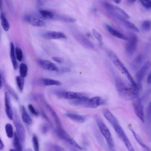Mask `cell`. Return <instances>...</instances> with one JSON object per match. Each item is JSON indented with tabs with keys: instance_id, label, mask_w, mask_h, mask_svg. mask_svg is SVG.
I'll list each match as a JSON object with an SVG mask.
<instances>
[{
	"instance_id": "603a6c76",
	"label": "cell",
	"mask_w": 151,
	"mask_h": 151,
	"mask_svg": "<svg viewBox=\"0 0 151 151\" xmlns=\"http://www.w3.org/2000/svg\"><path fill=\"white\" fill-rule=\"evenodd\" d=\"M130 129L132 133L136 140L144 149L145 151H150L149 147L144 143L140 137L134 131L132 128L130 127Z\"/></svg>"
},
{
	"instance_id": "5b68a950",
	"label": "cell",
	"mask_w": 151,
	"mask_h": 151,
	"mask_svg": "<svg viewBox=\"0 0 151 151\" xmlns=\"http://www.w3.org/2000/svg\"><path fill=\"white\" fill-rule=\"evenodd\" d=\"M125 47L126 52L128 56L132 57L134 55L136 52L138 38L136 35L131 33L129 35Z\"/></svg>"
},
{
	"instance_id": "ba28073f",
	"label": "cell",
	"mask_w": 151,
	"mask_h": 151,
	"mask_svg": "<svg viewBox=\"0 0 151 151\" xmlns=\"http://www.w3.org/2000/svg\"><path fill=\"white\" fill-rule=\"evenodd\" d=\"M53 92L56 96L59 98L69 99H80L86 96L83 94L71 91L55 90L53 91Z\"/></svg>"
},
{
	"instance_id": "bcb514c9",
	"label": "cell",
	"mask_w": 151,
	"mask_h": 151,
	"mask_svg": "<svg viewBox=\"0 0 151 151\" xmlns=\"http://www.w3.org/2000/svg\"><path fill=\"white\" fill-rule=\"evenodd\" d=\"M44 1L41 0H38L37 1V5H42L43 4Z\"/></svg>"
},
{
	"instance_id": "5bb4252c",
	"label": "cell",
	"mask_w": 151,
	"mask_h": 151,
	"mask_svg": "<svg viewBox=\"0 0 151 151\" xmlns=\"http://www.w3.org/2000/svg\"><path fill=\"white\" fill-rule=\"evenodd\" d=\"M5 111L7 116L11 120L13 119V113L12 109L11 100L8 93L6 92L4 95Z\"/></svg>"
},
{
	"instance_id": "e575fe53",
	"label": "cell",
	"mask_w": 151,
	"mask_h": 151,
	"mask_svg": "<svg viewBox=\"0 0 151 151\" xmlns=\"http://www.w3.org/2000/svg\"><path fill=\"white\" fill-rule=\"evenodd\" d=\"M15 54L17 59L19 61H22L23 56L22 50L19 47H17L15 49Z\"/></svg>"
},
{
	"instance_id": "277c9868",
	"label": "cell",
	"mask_w": 151,
	"mask_h": 151,
	"mask_svg": "<svg viewBox=\"0 0 151 151\" xmlns=\"http://www.w3.org/2000/svg\"><path fill=\"white\" fill-rule=\"evenodd\" d=\"M103 4L109 12L121 20H126L130 18L128 14L119 7L106 2H104Z\"/></svg>"
},
{
	"instance_id": "60d3db41",
	"label": "cell",
	"mask_w": 151,
	"mask_h": 151,
	"mask_svg": "<svg viewBox=\"0 0 151 151\" xmlns=\"http://www.w3.org/2000/svg\"><path fill=\"white\" fill-rule=\"evenodd\" d=\"M53 147L55 151H67L64 148L57 145H54Z\"/></svg>"
},
{
	"instance_id": "816d5d0a",
	"label": "cell",
	"mask_w": 151,
	"mask_h": 151,
	"mask_svg": "<svg viewBox=\"0 0 151 151\" xmlns=\"http://www.w3.org/2000/svg\"><path fill=\"white\" fill-rule=\"evenodd\" d=\"M71 151H78L74 147H72L71 148Z\"/></svg>"
},
{
	"instance_id": "8fae6325",
	"label": "cell",
	"mask_w": 151,
	"mask_h": 151,
	"mask_svg": "<svg viewBox=\"0 0 151 151\" xmlns=\"http://www.w3.org/2000/svg\"><path fill=\"white\" fill-rule=\"evenodd\" d=\"M22 19L25 22L34 26L41 27L45 25L43 21L31 15H25L23 17Z\"/></svg>"
},
{
	"instance_id": "f546056e",
	"label": "cell",
	"mask_w": 151,
	"mask_h": 151,
	"mask_svg": "<svg viewBox=\"0 0 151 151\" xmlns=\"http://www.w3.org/2000/svg\"><path fill=\"white\" fill-rule=\"evenodd\" d=\"M40 13L41 15L44 18L48 19H54V13L50 11L45 10H41Z\"/></svg>"
},
{
	"instance_id": "484cf974",
	"label": "cell",
	"mask_w": 151,
	"mask_h": 151,
	"mask_svg": "<svg viewBox=\"0 0 151 151\" xmlns=\"http://www.w3.org/2000/svg\"><path fill=\"white\" fill-rule=\"evenodd\" d=\"M54 19L55 18L64 22L73 23L76 21V20L73 18L64 15H61L54 14Z\"/></svg>"
},
{
	"instance_id": "74e56055",
	"label": "cell",
	"mask_w": 151,
	"mask_h": 151,
	"mask_svg": "<svg viewBox=\"0 0 151 151\" xmlns=\"http://www.w3.org/2000/svg\"><path fill=\"white\" fill-rule=\"evenodd\" d=\"M141 4L145 8L150 9L151 7V1L150 0H141L139 1Z\"/></svg>"
},
{
	"instance_id": "ab89813d",
	"label": "cell",
	"mask_w": 151,
	"mask_h": 151,
	"mask_svg": "<svg viewBox=\"0 0 151 151\" xmlns=\"http://www.w3.org/2000/svg\"><path fill=\"white\" fill-rule=\"evenodd\" d=\"M49 127L48 125L46 123L43 124L41 127V131L43 134L47 133L49 130Z\"/></svg>"
},
{
	"instance_id": "f1b7e54d",
	"label": "cell",
	"mask_w": 151,
	"mask_h": 151,
	"mask_svg": "<svg viewBox=\"0 0 151 151\" xmlns=\"http://www.w3.org/2000/svg\"><path fill=\"white\" fill-rule=\"evenodd\" d=\"M122 21L127 27L135 32H139V30L131 22L126 20H124Z\"/></svg>"
},
{
	"instance_id": "7a4b0ae2",
	"label": "cell",
	"mask_w": 151,
	"mask_h": 151,
	"mask_svg": "<svg viewBox=\"0 0 151 151\" xmlns=\"http://www.w3.org/2000/svg\"><path fill=\"white\" fill-rule=\"evenodd\" d=\"M108 54L114 65L127 77L130 82V84L134 87H137V83L126 68L119 59L116 54L114 52L110 51L108 52Z\"/></svg>"
},
{
	"instance_id": "83f0119b",
	"label": "cell",
	"mask_w": 151,
	"mask_h": 151,
	"mask_svg": "<svg viewBox=\"0 0 151 151\" xmlns=\"http://www.w3.org/2000/svg\"><path fill=\"white\" fill-rule=\"evenodd\" d=\"M19 71L20 76L24 78L27 74L28 67L27 65L24 63H21L19 66Z\"/></svg>"
},
{
	"instance_id": "3957f363",
	"label": "cell",
	"mask_w": 151,
	"mask_h": 151,
	"mask_svg": "<svg viewBox=\"0 0 151 151\" xmlns=\"http://www.w3.org/2000/svg\"><path fill=\"white\" fill-rule=\"evenodd\" d=\"M96 123L102 134L105 138L109 147L113 149L114 146V141L109 129L101 118L99 115L95 116Z\"/></svg>"
},
{
	"instance_id": "30bf717a",
	"label": "cell",
	"mask_w": 151,
	"mask_h": 151,
	"mask_svg": "<svg viewBox=\"0 0 151 151\" xmlns=\"http://www.w3.org/2000/svg\"><path fill=\"white\" fill-rule=\"evenodd\" d=\"M151 66L149 61L146 62L138 71L135 75V78L137 85L142 87V82Z\"/></svg>"
},
{
	"instance_id": "b9f144b4",
	"label": "cell",
	"mask_w": 151,
	"mask_h": 151,
	"mask_svg": "<svg viewBox=\"0 0 151 151\" xmlns=\"http://www.w3.org/2000/svg\"><path fill=\"white\" fill-rule=\"evenodd\" d=\"M52 58L54 61L59 63H63V61L62 59L57 57H53Z\"/></svg>"
},
{
	"instance_id": "ac0fdd59",
	"label": "cell",
	"mask_w": 151,
	"mask_h": 151,
	"mask_svg": "<svg viewBox=\"0 0 151 151\" xmlns=\"http://www.w3.org/2000/svg\"><path fill=\"white\" fill-rule=\"evenodd\" d=\"M76 38L82 45L87 48H93L94 45L92 42L83 35L81 34L76 35Z\"/></svg>"
},
{
	"instance_id": "d4e9b609",
	"label": "cell",
	"mask_w": 151,
	"mask_h": 151,
	"mask_svg": "<svg viewBox=\"0 0 151 151\" xmlns=\"http://www.w3.org/2000/svg\"><path fill=\"white\" fill-rule=\"evenodd\" d=\"M143 58V56L142 55L139 54L137 55L131 65L132 69L135 70L137 69L142 63Z\"/></svg>"
},
{
	"instance_id": "d6986e66",
	"label": "cell",
	"mask_w": 151,
	"mask_h": 151,
	"mask_svg": "<svg viewBox=\"0 0 151 151\" xmlns=\"http://www.w3.org/2000/svg\"><path fill=\"white\" fill-rule=\"evenodd\" d=\"M10 55L13 68L17 70L18 68V64L15 54L14 46L12 42L10 44Z\"/></svg>"
},
{
	"instance_id": "6da1fadb",
	"label": "cell",
	"mask_w": 151,
	"mask_h": 151,
	"mask_svg": "<svg viewBox=\"0 0 151 151\" xmlns=\"http://www.w3.org/2000/svg\"><path fill=\"white\" fill-rule=\"evenodd\" d=\"M115 86L119 96L126 100H133L138 97L140 90L134 87L130 84L127 83L118 77L115 78Z\"/></svg>"
},
{
	"instance_id": "836d02e7",
	"label": "cell",
	"mask_w": 151,
	"mask_h": 151,
	"mask_svg": "<svg viewBox=\"0 0 151 151\" xmlns=\"http://www.w3.org/2000/svg\"><path fill=\"white\" fill-rule=\"evenodd\" d=\"M142 29L145 31H148L151 29V22L149 19L145 20L143 22L142 24Z\"/></svg>"
},
{
	"instance_id": "f6af8a7d",
	"label": "cell",
	"mask_w": 151,
	"mask_h": 151,
	"mask_svg": "<svg viewBox=\"0 0 151 151\" xmlns=\"http://www.w3.org/2000/svg\"><path fill=\"white\" fill-rule=\"evenodd\" d=\"M4 148V145L0 137V150H2Z\"/></svg>"
},
{
	"instance_id": "4dcf8cb0",
	"label": "cell",
	"mask_w": 151,
	"mask_h": 151,
	"mask_svg": "<svg viewBox=\"0 0 151 151\" xmlns=\"http://www.w3.org/2000/svg\"><path fill=\"white\" fill-rule=\"evenodd\" d=\"M5 129L7 137L9 138H12L14 135L12 126L10 124H7L5 125Z\"/></svg>"
},
{
	"instance_id": "c3c4849f",
	"label": "cell",
	"mask_w": 151,
	"mask_h": 151,
	"mask_svg": "<svg viewBox=\"0 0 151 151\" xmlns=\"http://www.w3.org/2000/svg\"><path fill=\"white\" fill-rule=\"evenodd\" d=\"M2 2L1 0H0V10L1 11L2 9Z\"/></svg>"
},
{
	"instance_id": "8d00e7d4",
	"label": "cell",
	"mask_w": 151,
	"mask_h": 151,
	"mask_svg": "<svg viewBox=\"0 0 151 151\" xmlns=\"http://www.w3.org/2000/svg\"><path fill=\"white\" fill-rule=\"evenodd\" d=\"M92 32L94 36L96 39L99 42L102 41L103 40V37L98 31L93 29L92 30Z\"/></svg>"
},
{
	"instance_id": "7402d4cb",
	"label": "cell",
	"mask_w": 151,
	"mask_h": 151,
	"mask_svg": "<svg viewBox=\"0 0 151 151\" xmlns=\"http://www.w3.org/2000/svg\"><path fill=\"white\" fill-rule=\"evenodd\" d=\"M0 19L1 24L4 30L6 31H8L9 29V24L5 14L2 11L0 13Z\"/></svg>"
},
{
	"instance_id": "cb8c5ba5",
	"label": "cell",
	"mask_w": 151,
	"mask_h": 151,
	"mask_svg": "<svg viewBox=\"0 0 151 151\" xmlns=\"http://www.w3.org/2000/svg\"><path fill=\"white\" fill-rule=\"evenodd\" d=\"M46 106L47 108L49 109L54 118L56 124L57 128H62L61 123L60 119L56 113L51 108L50 106L48 104H46Z\"/></svg>"
},
{
	"instance_id": "52a82bcc",
	"label": "cell",
	"mask_w": 151,
	"mask_h": 151,
	"mask_svg": "<svg viewBox=\"0 0 151 151\" xmlns=\"http://www.w3.org/2000/svg\"><path fill=\"white\" fill-rule=\"evenodd\" d=\"M55 132L60 138L67 143L79 150H82V147L68 134L63 128H57L55 130Z\"/></svg>"
},
{
	"instance_id": "f907efd6",
	"label": "cell",
	"mask_w": 151,
	"mask_h": 151,
	"mask_svg": "<svg viewBox=\"0 0 151 151\" xmlns=\"http://www.w3.org/2000/svg\"><path fill=\"white\" fill-rule=\"evenodd\" d=\"M113 1H114V2L115 3H116V4H119V3L121 2V1L117 0H113Z\"/></svg>"
},
{
	"instance_id": "9a60e30c",
	"label": "cell",
	"mask_w": 151,
	"mask_h": 151,
	"mask_svg": "<svg viewBox=\"0 0 151 151\" xmlns=\"http://www.w3.org/2000/svg\"><path fill=\"white\" fill-rule=\"evenodd\" d=\"M66 115L72 121L81 123L84 122L89 117L88 115H81L73 113H68Z\"/></svg>"
},
{
	"instance_id": "d6a6232c",
	"label": "cell",
	"mask_w": 151,
	"mask_h": 151,
	"mask_svg": "<svg viewBox=\"0 0 151 151\" xmlns=\"http://www.w3.org/2000/svg\"><path fill=\"white\" fill-rule=\"evenodd\" d=\"M32 142L34 151H39V145L37 136L33 134L32 137Z\"/></svg>"
},
{
	"instance_id": "7dc6e473",
	"label": "cell",
	"mask_w": 151,
	"mask_h": 151,
	"mask_svg": "<svg viewBox=\"0 0 151 151\" xmlns=\"http://www.w3.org/2000/svg\"><path fill=\"white\" fill-rule=\"evenodd\" d=\"M2 86V81L1 74L0 72V89L1 88Z\"/></svg>"
},
{
	"instance_id": "11a10c76",
	"label": "cell",
	"mask_w": 151,
	"mask_h": 151,
	"mask_svg": "<svg viewBox=\"0 0 151 151\" xmlns=\"http://www.w3.org/2000/svg\"></svg>"
},
{
	"instance_id": "4fadbf2b",
	"label": "cell",
	"mask_w": 151,
	"mask_h": 151,
	"mask_svg": "<svg viewBox=\"0 0 151 151\" xmlns=\"http://www.w3.org/2000/svg\"><path fill=\"white\" fill-rule=\"evenodd\" d=\"M44 38L47 40L65 39L66 37L63 33L54 31H49L44 33L42 35Z\"/></svg>"
},
{
	"instance_id": "2e32d148",
	"label": "cell",
	"mask_w": 151,
	"mask_h": 151,
	"mask_svg": "<svg viewBox=\"0 0 151 151\" xmlns=\"http://www.w3.org/2000/svg\"><path fill=\"white\" fill-rule=\"evenodd\" d=\"M103 113L104 117L112 127L119 124L117 119L108 109H104L103 110Z\"/></svg>"
},
{
	"instance_id": "681fc988",
	"label": "cell",
	"mask_w": 151,
	"mask_h": 151,
	"mask_svg": "<svg viewBox=\"0 0 151 151\" xmlns=\"http://www.w3.org/2000/svg\"><path fill=\"white\" fill-rule=\"evenodd\" d=\"M127 1L129 3H131V4H133V3H134L136 1L135 0H128Z\"/></svg>"
},
{
	"instance_id": "f5cc1de1",
	"label": "cell",
	"mask_w": 151,
	"mask_h": 151,
	"mask_svg": "<svg viewBox=\"0 0 151 151\" xmlns=\"http://www.w3.org/2000/svg\"><path fill=\"white\" fill-rule=\"evenodd\" d=\"M24 151H33L30 148H28L26 149Z\"/></svg>"
},
{
	"instance_id": "e0dca14e",
	"label": "cell",
	"mask_w": 151,
	"mask_h": 151,
	"mask_svg": "<svg viewBox=\"0 0 151 151\" xmlns=\"http://www.w3.org/2000/svg\"><path fill=\"white\" fill-rule=\"evenodd\" d=\"M106 27L108 32L114 36L125 40H128V37L127 36L116 30L109 25L106 24Z\"/></svg>"
},
{
	"instance_id": "ffe728a7",
	"label": "cell",
	"mask_w": 151,
	"mask_h": 151,
	"mask_svg": "<svg viewBox=\"0 0 151 151\" xmlns=\"http://www.w3.org/2000/svg\"><path fill=\"white\" fill-rule=\"evenodd\" d=\"M22 118V121L28 125H31L32 123V120L27 111L25 107L24 106L21 107Z\"/></svg>"
},
{
	"instance_id": "8992f818",
	"label": "cell",
	"mask_w": 151,
	"mask_h": 151,
	"mask_svg": "<svg viewBox=\"0 0 151 151\" xmlns=\"http://www.w3.org/2000/svg\"><path fill=\"white\" fill-rule=\"evenodd\" d=\"M13 119L17 137L20 141L23 142L25 139V129L19 118L17 111L15 110L13 113Z\"/></svg>"
},
{
	"instance_id": "7bdbcfd3",
	"label": "cell",
	"mask_w": 151,
	"mask_h": 151,
	"mask_svg": "<svg viewBox=\"0 0 151 151\" xmlns=\"http://www.w3.org/2000/svg\"><path fill=\"white\" fill-rule=\"evenodd\" d=\"M147 82L148 84L150 85L151 83V73L150 72L147 76Z\"/></svg>"
},
{
	"instance_id": "1f68e13d",
	"label": "cell",
	"mask_w": 151,
	"mask_h": 151,
	"mask_svg": "<svg viewBox=\"0 0 151 151\" xmlns=\"http://www.w3.org/2000/svg\"><path fill=\"white\" fill-rule=\"evenodd\" d=\"M16 80L18 87L21 91L23 90L24 85V78L21 76H17L16 77Z\"/></svg>"
},
{
	"instance_id": "4316f807",
	"label": "cell",
	"mask_w": 151,
	"mask_h": 151,
	"mask_svg": "<svg viewBox=\"0 0 151 151\" xmlns=\"http://www.w3.org/2000/svg\"><path fill=\"white\" fill-rule=\"evenodd\" d=\"M20 141L16 133L15 132L13 140V145L15 151H22V147Z\"/></svg>"
},
{
	"instance_id": "7c38bea8",
	"label": "cell",
	"mask_w": 151,
	"mask_h": 151,
	"mask_svg": "<svg viewBox=\"0 0 151 151\" xmlns=\"http://www.w3.org/2000/svg\"><path fill=\"white\" fill-rule=\"evenodd\" d=\"M37 62L39 65L44 69L51 71H59L57 65L49 60L39 59L37 60Z\"/></svg>"
},
{
	"instance_id": "db71d44e",
	"label": "cell",
	"mask_w": 151,
	"mask_h": 151,
	"mask_svg": "<svg viewBox=\"0 0 151 151\" xmlns=\"http://www.w3.org/2000/svg\"><path fill=\"white\" fill-rule=\"evenodd\" d=\"M9 151H15V150L13 149H10Z\"/></svg>"
},
{
	"instance_id": "44dd1931",
	"label": "cell",
	"mask_w": 151,
	"mask_h": 151,
	"mask_svg": "<svg viewBox=\"0 0 151 151\" xmlns=\"http://www.w3.org/2000/svg\"><path fill=\"white\" fill-rule=\"evenodd\" d=\"M41 84L44 86H60L62 83L60 81L48 78L42 79L41 81Z\"/></svg>"
},
{
	"instance_id": "9c48e42d",
	"label": "cell",
	"mask_w": 151,
	"mask_h": 151,
	"mask_svg": "<svg viewBox=\"0 0 151 151\" xmlns=\"http://www.w3.org/2000/svg\"><path fill=\"white\" fill-rule=\"evenodd\" d=\"M142 101L140 98L137 97L133 100L132 105L137 116L142 122H144V115Z\"/></svg>"
},
{
	"instance_id": "d590c367",
	"label": "cell",
	"mask_w": 151,
	"mask_h": 151,
	"mask_svg": "<svg viewBox=\"0 0 151 151\" xmlns=\"http://www.w3.org/2000/svg\"><path fill=\"white\" fill-rule=\"evenodd\" d=\"M6 86L9 93H10L13 97L16 100H17L18 99V96L14 91L11 87L7 84H6Z\"/></svg>"
},
{
	"instance_id": "f35d334b",
	"label": "cell",
	"mask_w": 151,
	"mask_h": 151,
	"mask_svg": "<svg viewBox=\"0 0 151 151\" xmlns=\"http://www.w3.org/2000/svg\"><path fill=\"white\" fill-rule=\"evenodd\" d=\"M28 108L33 115L36 116H38V113L37 112L32 104H30L28 105Z\"/></svg>"
},
{
	"instance_id": "ee69618b",
	"label": "cell",
	"mask_w": 151,
	"mask_h": 151,
	"mask_svg": "<svg viewBox=\"0 0 151 151\" xmlns=\"http://www.w3.org/2000/svg\"><path fill=\"white\" fill-rule=\"evenodd\" d=\"M70 69L68 68H63L61 69L62 72H69L70 71Z\"/></svg>"
}]
</instances>
